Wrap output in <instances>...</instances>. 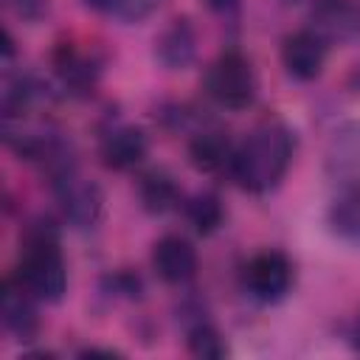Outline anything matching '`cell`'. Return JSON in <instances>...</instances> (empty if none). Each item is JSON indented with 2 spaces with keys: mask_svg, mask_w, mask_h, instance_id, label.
<instances>
[{
  "mask_svg": "<svg viewBox=\"0 0 360 360\" xmlns=\"http://www.w3.org/2000/svg\"><path fill=\"white\" fill-rule=\"evenodd\" d=\"M295 158V129L278 118L256 124L233 149L231 180L248 194L278 188Z\"/></svg>",
  "mask_w": 360,
  "mask_h": 360,
  "instance_id": "1",
  "label": "cell"
},
{
  "mask_svg": "<svg viewBox=\"0 0 360 360\" xmlns=\"http://www.w3.org/2000/svg\"><path fill=\"white\" fill-rule=\"evenodd\" d=\"M11 278L39 304H59L68 292V262L59 248V225L53 217H34L20 231V256Z\"/></svg>",
  "mask_w": 360,
  "mask_h": 360,
  "instance_id": "2",
  "label": "cell"
},
{
  "mask_svg": "<svg viewBox=\"0 0 360 360\" xmlns=\"http://www.w3.org/2000/svg\"><path fill=\"white\" fill-rule=\"evenodd\" d=\"M202 90L222 110H233V112L248 110L256 101V90H259L253 62L239 48L219 51L205 68Z\"/></svg>",
  "mask_w": 360,
  "mask_h": 360,
  "instance_id": "3",
  "label": "cell"
},
{
  "mask_svg": "<svg viewBox=\"0 0 360 360\" xmlns=\"http://www.w3.org/2000/svg\"><path fill=\"white\" fill-rule=\"evenodd\" d=\"M239 281H242V290L250 301L273 307V304L284 301L292 292L295 264L284 250L267 248V250L253 253L245 262V267L239 273Z\"/></svg>",
  "mask_w": 360,
  "mask_h": 360,
  "instance_id": "4",
  "label": "cell"
},
{
  "mask_svg": "<svg viewBox=\"0 0 360 360\" xmlns=\"http://www.w3.org/2000/svg\"><path fill=\"white\" fill-rule=\"evenodd\" d=\"M53 200L59 205L62 219L76 231H96L104 219V188L79 174V169L51 180Z\"/></svg>",
  "mask_w": 360,
  "mask_h": 360,
  "instance_id": "5",
  "label": "cell"
},
{
  "mask_svg": "<svg viewBox=\"0 0 360 360\" xmlns=\"http://www.w3.org/2000/svg\"><path fill=\"white\" fill-rule=\"evenodd\" d=\"M307 22L326 45H349L360 39V0H312Z\"/></svg>",
  "mask_w": 360,
  "mask_h": 360,
  "instance_id": "6",
  "label": "cell"
},
{
  "mask_svg": "<svg viewBox=\"0 0 360 360\" xmlns=\"http://www.w3.org/2000/svg\"><path fill=\"white\" fill-rule=\"evenodd\" d=\"M281 68L290 79L295 82H315L323 68H326V56H329V45L312 31V28H298L290 31L281 39Z\"/></svg>",
  "mask_w": 360,
  "mask_h": 360,
  "instance_id": "7",
  "label": "cell"
},
{
  "mask_svg": "<svg viewBox=\"0 0 360 360\" xmlns=\"http://www.w3.org/2000/svg\"><path fill=\"white\" fill-rule=\"evenodd\" d=\"M149 155V135L135 124H110L98 138V160L110 172H132Z\"/></svg>",
  "mask_w": 360,
  "mask_h": 360,
  "instance_id": "8",
  "label": "cell"
},
{
  "mask_svg": "<svg viewBox=\"0 0 360 360\" xmlns=\"http://www.w3.org/2000/svg\"><path fill=\"white\" fill-rule=\"evenodd\" d=\"M323 172L340 186L360 183V118L338 124L323 146Z\"/></svg>",
  "mask_w": 360,
  "mask_h": 360,
  "instance_id": "9",
  "label": "cell"
},
{
  "mask_svg": "<svg viewBox=\"0 0 360 360\" xmlns=\"http://www.w3.org/2000/svg\"><path fill=\"white\" fill-rule=\"evenodd\" d=\"M152 270L163 284L183 287L194 281L200 270L197 248L180 233H166L152 245Z\"/></svg>",
  "mask_w": 360,
  "mask_h": 360,
  "instance_id": "10",
  "label": "cell"
},
{
  "mask_svg": "<svg viewBox=\"0 0 360 360\" xmlns=\"http://www.w3.org/2000/svg\"><path fill=\"white\" fill-rule=\"evenodd\" d=\"M51 65L62 87L76 96H87L101 79V59L93 56L90 51H82L73 42H59L53 48Z\"/></svg>",
  "mask_w": 360,
  "mask_h": 360,
  "instance_id": "11",
  "label": "cell"
},
{
  "mask_svg": "<svg viewBox=\"0 0 360 360\" xmlns=\"http://www.w3.org/2000/svg\"><path fill=\"white\" fill-rule=\"evenodd\" d=\"M37 298L31 292H25L11 276H6L3 287H0V321L3 329L22 343H31L39 335V312H37Z\"/></svg>",
  "mask_w": 360,
  "mask_h": 360,
  "instance_id": "12",
  "label": "cell"
},
{
  "mask_svg": "<svg viewBox=\"0 0 360 360\" xmlns=\"http://www.w3.org/2000/svg\"><path fill=\"white\" fill-rule=\"evenodd\" d=\"M155 62L163 70H186L197 59V28L188 17H174L169 25L155 37L152 48Z\"/></svg>",
  "mask_w": 360,
  "mask_h": 360,
  "instance_id": "13",
  "label": "cell"
},
{
  "mask_svg": "<svg viewBox=\"0 0 360 360\" xmlns=\"http://www.w3.org/2000/svg\"><path fill=\"white\" fill-rule=\"evenodd\" d=\"M233 138L228 129L211 124V127H202L197 132H191L188 138V163L202 172V174H219V172H228L231 169V160H233Z\"/></svg>",
  "mask_w": 360,
  "mask_h": 360,
  "instance_id": "14",
  "label": "cell"
},
{
  "mask_svg": "<svg viewBox=\"0 0 360 360\" xmlns=\"http://www.w3.org/2000/svg\"><path fill=\"white\" fill-rule=\"evenodd\" d=\"M135 194H138V205L149 217H163L177 205H183V191L174 174L166 169H146L135 183Z\"/></svg>",
  "mask_w": 360,
  "mask_h": 360,
  "instance_id": "15",
  "label": "cell"
},
{
  "mask_svg": "<svg viewBox=\"0 0 360 360\" xmlns=\"http://www.w3.org/2000/svg\"><path fill=\"white\" fill-rule=\"evenodd\" d=\"M326 231L346 242L360 248V183L340 186V191L326 205Z\"/></svg>",
  "mask_w": 360,
  "mask_h": 360,
  "instance_id": "16",
  "label": "cell"
},
{
  "mask_svg": "<svg viewBox=\"0 0 360 360\" xmlns=\"http://www.w3.org/2000/svg\"><path fill=\"white\" fill-rule=\"evenodd\" d=\"M48 96V87L42 84V79L31 70H6V82H3V121H14V118H25V112Z\"/></svg>",
  "mask_w": 360,
  "mask_h": 360,
  "instance_id": "17",
  "label": "cell"
},
{
  "mask_svg": "<svg viewBox=\"0 0 360 360\" xmlns=\"http://www.w3.org/2000/svg\"><path fill=\"white\" fill-rule=\"evenodd\" d=\"M183 217L194 233L211 236L225 225V202L217 191L202 188V191H194L183 200Z\"/></svg>",
  "mask_w": 360,
  "mask_h": 360,
  "instance_id": "18",
  "label": "cell"
},
{
  "mask_svg": "<svg viewBox=\"0 0 360 360\" xmlns=\"http://www.w3.org/2000/svg\"><path fill=\"white\" fill-rule=\"evenodd\" d=\"M186 349L197 360H222V357H228V343H225L222 332L208 318H200V321L186 326Z\"/></svg>",
  "mask_w": 360,
  "mask_h": 360,
  "instance_id": "19",
  "label": "cell"
},
{
  "mask_svg": "<svg viewBox=\"0 0 360 360\" xmlns=\"http://www.w3.org/2000/svg\"><path fill=\"white\" fill-rule=\"evenodd\" d=\"M101 292L121 301H141L143 298V278L135 270H112L101 276Z\"/></svg>",
  "mask_w": 360,
  "mask_h": 360,
  "instance_id": "20",
  "label": "cell"
},
{
  "mask_svg": "<svg viewBox=\"0 0 360 360\" xmlns=\"http://www.w3.org/2000/svg\"><path fill=\"white\" fill-rule=\"evenodd\" d=\"M166 0H118L112 8V17L124 25H138L143 20H149Z\"/></svg>",
  "mask_w": 360,
  "mask_h": 360,
  "instance_id": "21",
  "label": "cell"
},
{
  "mask_svg": "<svg viewBox=\"0 0 360 360\" xmlns=\"http://www.w3.org/2000/svg\"><path fill=\"white\" fill-rule=\"evenodd\" d=\"M6 3L25 22H39L48 14V0H6Z\"/></svg>",
  "mask_w": 360,
  "mask_h": 360,
  "instance_id": "22",
  "label": "cell"
},
{
  "mask_svg": "<svg viewBox=\"0 0 360 360\" xmlns=\"http://www.w3.org/2000/svg\"><path fill=\"white\" fill-rule=\"evenodd\" d=\"M205 6L222 22H236L242 14V0H205Z\"/></svg>",
  "mask_w": 360,
  "mask_h": 360,
  "instance_id": "23",
  "label": "cell"
},
{
  "mask_svg": "<svg viewBox=\"0 0 360 360\" xmlns=\"http://www.w3.org/2000/svg\"><path fill=\"white\" fill-rule=\"evenodd\" d=\"M79 357H121V352L115 349H98V346H87V349H79Z\"/></svg>",
  "mask_w": 360,
  "mask_h": 360,
  "instance_id": "24",
  "label": "cell"
},
{
  "mask_svg": "<svg viewBox=\"0 0 360 360\" xmlns=\"http://www.w3.org/2000/svg\"><path fill=\"white\" fill-rule=\"evenodd\" d=\"M115 3H118V0H84V6H87V8H93V11H101V14H112Z\"/></svg>",
  "mask_w": 360,
  "mask_h": 360,
  "instance_id": "25",
  "label": "cell"
},
{
  "mask_svg": "<svg viewBox=\"0 0 360 360\" xmlns=\"http://www.w3.org/2000/svg\"><path fill=\"white\" fill-rule=\"evenodd\" d=\"M352 343H354V349L360 352V315H357V321H354V329H352Z\"/></svg>",
  "mask_w": 360,
  "mask_h": 360,
  "instance_id": "26",
  "label": "cell"
}]
</instances>
